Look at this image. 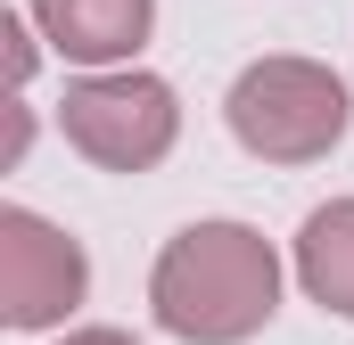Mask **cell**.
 I'll list each match as a JSON object with an SVG mask.
<instances>
[{
    "mask_svg": "<svg viewBox=\"0 0 354 345\" xmlns=\"http://www.w3.org/2000/svg\"><path fill=\"white\" fill-rule=\"evenodd\" d=\"M8 75H17V83L33 75V41H25V17H8Z\"/></svg>",
    "mask_w": 354,
    "mask_h": 345,
    "instance_id": "52a82bcc",
    "label": "cell"
},
{
    "mask_svg": "<svg viewBox=\"0 0 354 345\" xmlns=\"http://www.w3.org/2000/svg\"><path fill=\"white\" fill-rule=\"evenodd\" d=\"M58 124H66V140H75L99 172H149V165H165L174 140H181V99H174L165 75L99 66L83 83H66Z\"/></svg>",
    "mask_w": 354,
    "mask_h": 345,
    "instance_id": "3957f363",
    "label": "cell"
},
{
    "mask_svg": "<svg viewBox=\"0 0 354 345\" xmlns=\"http://www.w3.org/2000/svg\"><path fill=\"white\" fill-rule=\"evenodd\" d=\"M223 115H231V140L248 157H264V165H313V157H330L346 140L354 90L322 58H256L231 83Z\"/></svg>",
    "mask_w": 354,
    "mask_h": 345,
    "instance_id": "7a4b0ae2",
    "label": "cell"
},
{
    "mask_svg": "<svg viewBox=\"0 0 354 345\" xmlns=\"http://www.w3.org/2000/svg\"><path fill=\"white\" fill-rule=\"evenodd\" d=\"M91 296L83 247L41 222L33 206H0V321L8 329H58Z\"/></svg>",
    "mask_w": 354,
    "mask_h": 345,
    "instance_id": "277c9868",
    "label": "cell"
},
{
    "mask_svg": "<svg viewBox=\"0 0 354 345\" xmlns=\"http://www.w3.org/2000/svg\"><path fill=\"white\" fill-rule=\"evenodd\" d=\"M66 345H132V337H124V329H75Z\"/></svg>",
    "mask_w": 354,
    "mask_h": 345,
    "instance_id": "ba28073f",
    "label": "cell"
},
{
    "mask_svg": "<svg viewBox=\"0 0 354 345\" xmlns=\"http://www.w3.org/2000/svg\"><path fill=\"white\" fill-rule=\"evenodd\" d=\"M33 25L75 66H132L157 25V0H33Z\"/></svg>",
    "mask_w": 354,
    "mask_h": 345,
    "instance_id": "5b68a950",
    "label": "cell"
},
{
    "mask_svg": "<svg viewBox=\"0 0 354 345\" xmlns=\"http://www.w3.org/2000/svg\"><path fill=\"white\" fill-rule=\"evenodd\" d=\"M149 304L181 345H248L280 313V255L248 222H189L149 271Z\"/></svg>",
    "mask_w": 354,
    "mask_h": 345,
    "instance_id": "6da1fadb",
    "label": "cell"
},
{
    "mask_svg": "<svg viewBox=\"0 0 354 345\" xmlns=\"http://www.w3.org/2000/svg\"><path fill=\"white\" fill-rule=\"evenodd\" d=\"M297 279L322 313H346L354 321V197H330L305 214L297 230Z\"/></svg>",
    "mask_w": 354,
    "mask_h": 345,
    "instance_id": "8992f818",
    "label": "cell"
}]
</instances>
